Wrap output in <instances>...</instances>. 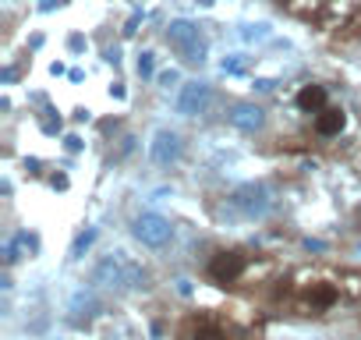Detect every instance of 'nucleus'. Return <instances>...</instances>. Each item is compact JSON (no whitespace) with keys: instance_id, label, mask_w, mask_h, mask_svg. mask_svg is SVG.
<instances>
[{"instance_id":"4","label":"nucleus","mask_w":361,"mask_h":340,"mask_svg":"<svg viewBox=\"0 0 361 340\" xmlns=\"http://www.w3.org/2000/svg\"><path fill=\"white\" fill-rule=\"evenodd\" d=\"M343 128H347V110H343V107H326V110L315 114V135L336 138Z\"/></svg>"},{"instance_id":"6","label":"nucleus","mask_w":361,"mask_h":340,"mask_svg":"<svg viewBox=\"0 0 361 340\" xmlns=\"http://www.w3.org/2000/svg\"><path fill=\"white\" fill-rule=\"evenodd\" d=\"M188 340H231V333L224 329V322L202 315V319H192V326H188Z\"/></svg>"},{"instance_id":"3","label":"nucleus","mask_w":361,"mask_h":340,"mask_svg":"<svg viewBox=\"0 0 361 340\" xmlns=\"http://www.w3.org/2000/svg\"><path fill=\"white\" fill-rule=\"evenodd\" d=\"M131 231H135V238H138L142 245H149V248H163V245L170 241V234H173V227H170L163 217H156V213H142Z\"/></svg>"},{"instance_id":"9","label":"nucleus","mask_w":361,"mask_h":340,"mask_svg":"<svg viewBox=\"0 0 361 340\" xmlns=\"http://www.w3.org/2000/svg\"><path fill=\"white\" fill-rule=\"evenodd\" d=\"M231 121H234L238 128H259V124H262V110H255V107H238V110L231 114Z\"/></svg>"},{"instance_id":"1","label":"nucleus","mask_w":361,"mask_h":340,"mask_svg":"<svg viewBox=\"0 0 361 340\" xmlns=\"http://www.w3.org/2000/svg\"><path fill=\"white\" fill-rule=\"evenodd\" d=\"M206 273H209L213 284L227 287V284H238V280L248 273V259H245L241 252H234V248H224V252H216V255L209 259Z\"/></svg>"},{"instance_id":"7","label":"nucleus","mask_w":361,"mask_h":340,"mask_svg":"<svg viewBox=\"0 0 361 340\" xmlns=\"http://www.w3.org/2000/svg\"><path fill=\"white\" fill-rule=\"evenodd\" d=\"M177 152H180L177 135H173V131H156V142H152V159H156V163H170V159H177Z\"/></svg>"},{"instance_id":"5","label":"nucleus","mask_w":361,"mask_h":340,"mask_svg":"<svg viewBox=\"0 0 361 340\" xmlns=\"http://www.w3.org/2000/svg\"><path fill=\"white\" fill-rule=\"evenodd\" d=\"M298 110L301 114H319V110H326L329 107V92H326V85H319V82H312V85H301V92H298Z\"/></svg>"},{"instance_id":"2","label":"nucleus","mask_w":361,"mask_h":340,"mask_svg":"<svg viewBox=\"0 0 361 340\" xmlns=\"http://www.w3.org/2000/svg\"><path fill=\"white\" fill-rule=\"evenodd\" d=\"M336 298H340V291L333 287V284H308L305 291H301V298H298V308H301V315H322V312H329L333 305H336Z\"/></svg>"},{"instance_id":"8","label":"nucleus","mask_w":361,"mask_h":340,"mask_svg":"<svg viewBox=\"0 0 361 340\" xmlns=\"http://www.w3.org/2000/svg\"><path fill=\"white\" fill-rule=\"evenodd\" d=\"M206 103H209V89L195 82V85L185 89V96H180V114H199Z\"/></svg>"}]
</instances>
